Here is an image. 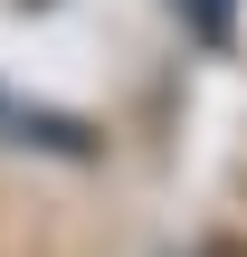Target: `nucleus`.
I'll list each match as a JSON object with an SVG mask.
<instances>
[{
    "label": "nucleus",
    "mask_w": 247,
    "mask_h": 257,
    "mask_svg": "<svg viewBox=\"0 0 247 257\" xmlns=\"http://www.w3.org/2000/svg\"><path fill=\"white\" fill-rule=\"evenodd\" d=\"M228 10H238V0H181V19H190L200 38H228Z\"/></svg>",
    "instance_id": "1"
}]
</instances>
